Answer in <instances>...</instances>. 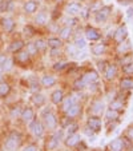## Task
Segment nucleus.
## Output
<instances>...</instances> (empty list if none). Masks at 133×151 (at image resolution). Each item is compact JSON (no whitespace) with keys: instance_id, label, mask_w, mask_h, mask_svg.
<instances>
[{"instance_id":"nucleus-51","label":"nucleus","mask_w":133,"mask_h":151,"mask_svg":"<svg viewBox=\"0 0 133 151\" xmlns=\"http://www.w3.org/2000/svg\"><path fill=\"white\" fill-rule=\"evenodd\" d=\"M128 137H129L130 139L133 140V127H132V128H129V131H128Z\"/></svg>"},{"instance_id":"nucleus-29","label":"nucleus","mask_w":133,"mask_h":151,"mask_svg":"<svg viewBox=\"0 0 133 151\" xmlns=\"http://www.w3.org/2000/svg\"><path fill=\"white\" fill-rule=\"evenodd\" d=\"M9 91H11V87H9L8 83L0 82V96H6V95H8Z\"/></svg>"},{"instance_id":"nucleus-24","label":"nucleus","mask_w":133,"mask_h":151,"mask_svg":"<svg viewBox=\"0 0 133 151\" xmlns=\"http://www.w3.org/2000/svg\"><path fill=\"white\" fill-rule=\"evenodd\" d=\"M105 50H107V46H105L104 43H99V44H95L92 47V52L95 55H102L105 52Z\"/></svg>"},{"instance_id":"nucleus-20","label":"nucleus","mask_w":133,"mask_h":151,"mask_svg":"<svg viewBox=\"0 0 133 151\" xmlns=\"http://www.w3.org/2000/svg\"><path fill=\"white\" fill-rule=\"evenodd\" d=\"M55 83H56V79L53 76H51V75H46V76L41 78V84L44 87H52Z\"/></svg>"},{"instance_id":"nucleus-32","label":"nucleus","mask_w":133,"mask_h":151,"mask_svg":"<svg viewBox=\"0 0 133 151\" xmlns=\"http://www.w3.org/2000/svg\"><path fill=\"white\" fill-rule=\"evenodd\" d=\"M122 107H124V104H122L121 100H113V102L110 103V106H109V109L116 110V111H119V110H122Z\"/></svg>"},{"instance_id":"nucleus-44","label":"nucleus","mask_w":133,"mask_h":151,"mask_svg":"<svg viewBox=\"0 0 133 151\" xmlns=\"http://www.w3.org/2000/svg\"><path fill=\"white\" fill-rule=\"evenodd\" d=\"M23 150H26V151H36V150H39V147H37L36 145H28V146H26V148H23Z\"/></svg>"},{"instance_id":"nucleus-5","label":"nucleus","mask_w":133,"mask_h":151,"mask_svg":"<svg viewBox=\"0 0 133 151\" xmlns=\"http://www.w3.org/2000/svg\"><path fill=\"white\" fill-rule=\"evenodd\" d=\"M43 119H44V126H46L47 128H49V130H55V128H56L57 120H56V116H55L52 112H48Z\"/></svg>"},{"instance_id":"nucleus-43","label":"nucleus","mask_w":133,"mask_h":151,"mask_svg":"<svg viewBox=\"0 0 133 151\" xmlns=\"http://www.w3.org/2000/svg\"><path fill=\"white\" fill-rule=\"evenodd\" d=\"M24 32H26V35H29V36L35 35V29H33V27H31V26H27L26 28H24Z\"/></svg>"},{"instance_id":"nucleus-50","label":"nucleus","mask_w":133,"mask_h":151,"mask_svg":"<svg viewBox=\"0 0 133 151\" xmlns=\"http://www.w3.org/2000/svg\"><path fill=\"white\" fill-rule=\"evenodd\" d=\"M77 147H79V150H87V146H85L83 142H80L79 145H77Z\"/></svg>"},{"instance_id":"nucleus-45","label":"nucleus","mask_w":133,"mask_h":151,"mask_svg":"<svg viewBox=\"0 0 133 151\" xmlns=\"http://www.w3.org/2000/svg\"><path fill=\"white\" fill-rule=\"evenodd\" d=\"M14 7H15V3L14 0H8V3H7V11H14Z\"/></svg>"},{"instance_id":"nucleus-39","label":"nucleus","mask_w":133,"mask_h":151,"mask_svg":"<svg viewBox=\"0 0 133 151\" xmlns=\"http://www.w3.org/2000/svg\"><path fill=\"white\" fill-rule=\"evenodd\" d=\"M27 51H28L31 55H35L39 52V50H37L36 46H35V43H31V44H28V47H27Z\"/></svg>"},{"instance_id":"nucleus-26","label":"nucleus","mask_w":133,"mask_h":151,"mask_svg":"<svg viewBox=\"0 0 133 151\" xmlns=\"http://www.w3.org/2000/svg\"><path fill=\"white\" fill-rule=\"evenodd\" d=\"M120 86H121V88H124V90L133 88V78H124V79H121Z\"/></svg>"},{"instance_id":"nucleus-33","label":"nucleus","mask_w":133,"mask_h":151,"mask_svg":"<svg viewBox=\"0 0 133 151\" xmlns=\"http://www.w3.org/2000/svg\"><path fill=\"white\" fill-rule=\"evenodd\" d=\"M75 46L77 47V50H83L87 46V42H85L84 37H77V39L75 40Z\"/></svg>"},{"instance_id":"nucleus-16","label":"nucleus","mask_w":133,"mask_h":151,"mask_svg":"<svg viewBox=\"0 0 133 151\" xmlns=\"http://www.w3.org/2000/svg\"><path fill=\"white\" fill-rule=\"evenodd\" d=\"M77 100H79V96H69V98H67V99H64V106H63L64 111L65 112L68 111L75 103H77Z\"/></svg>"},{"instance_id":"nucleus-46","label":"nucleus","mask_w":133,"mask_h":151,"mask_svg":"<svg viewBox=\"0 0 133 151\" xmlns=\"http://www.w3.org/2000/svg\"><path fill=\"white\" fill-rule=\"evenodd\" d=\"M64 66H65L64 62H59V63H56V64L53 66V68H55V70H61Z\"/></svg>"},{"instance_id":"nucleus-37","label":"nucleus","mask_w":133,"mask_h":151,"mask_svg":"<svg viewBox=\"0 0 133 151\" xmlns=\"http://www.w3.org/2000/svg\"><path fill=\"white\" fill-rule=\"evenodd\" d=\"M3 70H6V71H8V70H11L12 68V66H14V63H12V60L11 59H8V58H6V60L3 62Z\"/></svg>"},{"instance_id":"nucleus-17","label":"nucleus","mask_w":133,"mask_h":151,"mask_svg":"<svg viewBox=\"0 0 133 151\" xmlns=\"http://www.w3.org/2000/svg\"><path fill=\"white\" fill-rule=\"evenodd\" d=\"M102 111H104V103H102L101 100H95L93 104H92V112L99 115V114H101Z\"/></svg>"},{"instance_id":"nucleus-42","label":"nucleus","mask_w":133,"mask_h":151,"mask_svg":"<svg viewBox=\"0 0 133 151\" xmlns=\"http://www.w3.org/2000/svg\"><path fill=\"white\" fill-rule=\"evenodd\" d=\"M79 51H80V50H77V47L75 46V44H73V46H69L68 47V54L71 55V56H76V52H79Z\"/></svg>"},{"instance_id":"nucleus-54","label":"nucleus","mask_w":133,"mask_h":151,"mask_svg":"<svg viewBox=\"0 0 133 151\" xmlns=\"http://www.w3.org/2000/svg\"><path fill=\"white\" fill-rule=\"evenodd\" d=\"M0 80H1V75H0Z\"/></svg>"},{"instance_id":"nucleus-19","label":"nucleus","mask_w":133,"mask_h":151,"mask_svg":"<svg viewBox=\"0 0 133 151\" xmlns=\"http://www.w3.org/2000/svg\"><path fill=\"white\" fill-rule=\"evenodd\" d=\"M1 23H3V27L6 28V31H8V32L14 31V28H15V22H14L12 19H9V17H4V19L1 20Z\"/></svg>"},{"instance_id":"nucleus-35","label":"nucleus","mask_w":133,"mask_h":151,"mask_svg":"<svg viewBox=\"0 0 133 151\" xmlns=\"http://www.w3.org/2000/svg\"><path fill=\"white\" fill-rule=\"evenodd\" d=\"M122 71L125 74H133V60L129 63H125L124 66H122Z\"/></svg>"},{"instance_id":"nucleus-55","label":"nucleus","mask_w":133,"mask_h":151,"mask_svg":"<svg viewBox=\"0 0 133 151\" xmlns=\"http://www.w3.org/2000/svg\"><path fill=\"white\" fill-rule=\"evenodd\" d=\"M57 1H61V0H57Z\"/></svg>"},{"instance_id":"nucleus-41","label":"nucleus","mask_w":133,"mask_h":151,"mask_svg":"<svg viewBox=\"0 0 133 151\" xmlns=\"http://www.w3.org/2000/svg\"><path fill=\"white\" fill-rule=\"evenodd\" d=\"M11 116H12V118L21 116V111H20V107H15V109H12V111H11Z\"/></svg>"},{"instance_id":"nucleus-6","label":"nucleus","mask_w":133,"mask_h":151,"mask_svg":"<svg viewBox=\"0 0 133 151\" xmlns=\"http://www.w3.org/2000/svg\"><path fill=\"white\" fill-rule=\"evenodd\" d=\"M80 11H81V4L77 3V1H72V3H69L68 6L65 7V12L68 15H71V16L80 14Z\"/></svg>"},{"instance_id":"nucleus-53","label":"nucleus","mask_w":133,"mask_h":151,"mask_svg":"<svg viewBox=\"0 0 133 151\" xmlns=\"http://www.w3.org/2000/svg\"><path fill=\"white\" fill-rule=\"evenodd\" d=\"M1 71H4V70H3V66L0 64V74H1Z\"/></svg>"},{"instance_id":"nucleus-34","label":"nucleus","mask_w":133,"mask_h":151,"mask_svg":"<svg viewBox=\"0 0 133 151\" xmlns=\"http://www.w3.org/2000/svg\"><path fill=\"white\" fill-rule=\"evenodd\" d=\"M35 46L37 47V50H39V51H44V50H46V47L48 46V44H47V42H44L43 39H39V40H36V42H35Z\"/></svg>"},{"instance_id":"nucleus-22","label":"nucleus","mask_w":133,"mask_h":151,"mask_svg":"<svg viewBox=\"0 0 133 151\" xmlns=\"http://www.w3.org/2000/svg\"><path fill=\"white\" fill-rule=\"evenodd\" d=\"M35 22H36L39 26H43V24H46L47 22H48V15H47L46 12H39V14L36 15V17H35Z\"/></svg>"},{"instance_id":"nucleus-10","label":"nucleus","mask_w":133,"mask_h":151,"mask_svg":"<svg viewBox=\"0 0 133 151\" xmlns=\"http://www.w3.org/2000/svg\"><path fill=\"white\" fill-rule=\"evenodd\" d=\"M125 143H124V140L122 139H113L112 142L109 143V150H112V151H121V150H124L125 148Z\"/></svg>"},{"instance_id":"nucleus-31","label":"nucleus","mask_w":133,"mask_h":151,"mask_svg":"<svg viewBox=\"0 0 133 151\" xmlns=\"http://www.w3.org/2000/svg\"><path fill=\"white\" fill-rule=\"evenodd\" d=\"M29 52L28 51H23V52H19V55H17V60H19L20 63H27L29 59Z\"/></svg>"},{"instance_id":"nucleus-8","label":"nucleus","mask_w":133,"mask_h":151,"mask_svg":"<svg viewBox=\"0 0 133 151\" xmlns=\"http://www.w3.org/2000/svg\"><path fill=\"white\" fill-rule=\"evenodd\" d=\"M81 142V137H80L79 134H69L68 137H67V139H65V145L68 146V147H75V146H77L79 143Z\"/></svg>"},{"instance_id":"nucleus-38","label":"nucleus","mask_w":133,"mask_h":151,"mask_svg":"<svg viewBox=\"0 0 133 151\" xmlns=\"http://www.w3.org/2000/svg\"><path fill=\"white\" fill-rule=\"evenodd\" d=\"M122 44H124V46H120L119 47V52H121V54H125V52L128 51V50L130 48V44H129V42H122Z\"/></svg>"},{"instance_id":"nucleus-13","label":"nucleus","mask_w":133,"mask_h":151,"mask_svg":"<svg viewBox=\"0 0 133 151\" xmlns=\"http://www.w3.org/2000/svg\"><path fill=\"white\" fill-rule=\"evenodd\" d=\"M81 79L84 80L87 84H92V83H96L97 82V79H99V74H97L96 71H89V72H87V74H85Z\"/></svg>"},{"instance_id":"nucleus-25","label":"nucleus","mask_w":133,"mask_h":151,"mask_svg":"<svg viewBox=\"0 0 133 151\" xmlns=\"http://www.w3.org/2000/svg\"><path fill=\"white\" fill-rule=\"evenodd\" d=\"M79 112H80V104H79V103H75L71 109L67 111V116L75 118V116H77V115H79Z\"/></svg>"},{"instance_id":"nucleus-36","label":"nucleus","mask_w":133,"mask_h":151,"mask_svg":"<svg viewBox=\"0 0 133 151\" xmlns=\"http://www.w3.org/2000/svg\"><path fill=\"white\" fill-rule=\"evenodd\" d=\"M77 128H79L77 123H71V124H68V126H67V131H68V135L69 134H75V132L77 131Z\"/></svg>"},{"instance_id":"nucleus-4","label":"nucleus","mask_w":133,"mask_h":151,"mask_svg":"<svg viewBox=\"0 0 133 151\" xmlns=\"http://www.w3.org/2000/svg\"><path fill=\"white\" fill-rule=\"evenodd\" d=\"M101 126H102V122L99 116H89L88 118V127L93 130L95 132L100 131L101 130Z\"/></svg>"},{"instance_id":"nucleus-3","label":"nucleus","mask_w":133,"mask_h":151,"mask_svg":"<svg viewBox=\"0 0 133 151\" xmlns=\"http://www.w3.org/2000/svg\"><path fill=\"white\" fill-rule=\"evenodd\" d=\"M29 130H31V132L36 138L43 137V134H44V127H43L40 120H35V119L32 120V122L29 123Z\"/></svg>"},{"instance_id":"nucleus-18","label":"nucleus","mask_w":133,"mask_h":151,"mask_svg":"<svg viewBox=\"0 0 133 151\" xmlns=\"http://www.w3.org/2000/svg\"><path fill=\"white\" fill-rule=\"evenodd\" d=\"M63 100H64V92H63L61 90H56V91L52 94V102H53L55 104H59Z\"/></svg>"},{"instance_id":"nucleus-28","label":"nucleus","mask_w":133,"mask_h":151,"mask_svg":"<svg viewBox=\"0 0 133 151\" xmlns=\"http://www.w3.org/2000/svg\"><path fill=\"white\" fill-rule=\"evenodd\" d=\"M59 143H60V139L56 137V135H53V137L49 139V142L47 143V148H48V150H55V148H57Z\"/></svg>"},{"instance_id":"nucleus-48","label":"nucleus","mask_w":133,"mask_h":151,"mask_svg":"<svg viewBox=\"0 0 133 151\" xmlns=\"http://www.w3.org/2000/svg\"><path fill=\"white\" fill-rule=\"evenodd\" d=\"M77 23V19H68V22H67V26H73V24Z\"/></svg>"},{"instance_id":"nucleus-49","label":"nucleus","mask_w":133,"mask_h":151,"mask_svg":"<svg viewBox=\"0 0 133 151\" xmlns=\"http://www.w3.org/2000/svg\"><path fill=\"white\" fill-rule=\"evenodd\" d=\"M127 15L129 17H133V7H129V8L127 9Z\"/></svg>"},{"instance_id":"nucleus-23","label":"nucleus","mask_w":133,"mask_h":151,"mask_svg":"<svg viewBox=\"0 0 133 151\" xmlns=\"http://www.w3.org/2000/svg\"><path fill=\"white\" fill-rule=\"evenodd\" d=\"M47 44H48L51 48H60L63 42H61V39H59V37H49Z\"/></svg>"},{"instance_id":"nucleus-11","label":"nucleus","mask_w":133,"mask_h":151,"mask_svg":"<svg viewBox=\"0 0 133 151\" xmlns=\"http://www.w3.org/2000/svg\"><path fill=\"white\" fill-rule=\"evenodd\" d=\"M39 8V3L35 1V0H28L26 4H24V12L26 14H35Z\"/></svg>"},{"instance_id":"nucleus-40","label":"nucleus","mask_w":133,"mask_h":151,"mask_svg":"<svg viewBox=\"0 0 133 151\" xmlns=\"http://www.w3.org/2000/svg\"><path fill=\"white\" fill-rule=\"evenodd\" d=\"M85 84H87V83H85L83 79L76 80V82H75V88H76V90H81V88H84V87H85Z\"/></svg>"},{"instance_id":"nucleus-21","label":"nucleus","mask_w":133,"mask_h":151,"mask_svg":"<svg viewBox=\"0 0 133 151\" xmlns=\"http://www.w3.org/2000/svg\"><path fill=\"white\" fill-rule=\"evenodd\" d=\"M32 102L36 106H43L46 103V96L43 94H40V92H36L35 95H32Z\"/></svg>"},{"instance_id":"nucleus-7","label":"nucleus","mask_w":133,"mask_h":151,"mask_svg":"<svg viewBox=\"0 0 133 151\" xmlns=\"http://www.w3.org/2000/svg\"><path fill=\"white\" fill-rule=\"evenodd\" d=\"M127 36H128L127 26H121V27H119V29H117L116 34H115V40H116L117 43H122L127 39Z\"/></svg>"},{"instance_id":"nucleus-1","label":"nucleus","mask_w":133,"mask_h":151,"mask_svg":"<svg viewBox=\"0 0 133 151\" xmlns=\"http://www.w3.org/2000/svg\"><path fill=\"white\" fill-rule=\"evenodd\" d=\"M20 145H21V134L17 131H12L7 138L4 147L6 150H16L20 147Z\"/></svg>"},{"instance_id":"nucleus-9","label":"nucleus","mask_w":133,"mask_h":151,"mask_svg":"<svg viewBox=\"0 0 133 151\" xmlns=\"http://www.w3.org/2000/svg\"><path fill=\"white\" fill-rule=\"evenodd\" d=\"M21 119H23V122H24V123L29 124V123H31L32 120L35 119V112H33V110H32L31 107L26 109L23 112H21Z\"/></svg>"},{"instance_id":"nucleus-47","label":"nucleus","mask_w":133,"mask_h":151,"mask_svg":"<svg viewBox=\"0 0 133 151\" xmlns=\"http://www.w3.org/2000/svg\"><path fill=\"white\" fill-rule=\"evenodd\" d=\"M91 11V9H88V8H81V11L80 12H83V17H84V19H87L88 17V12Z\"/></svg>"},{"instance_id":"nucleus-52","label":"nucleus","mask_w":133,"mask_h":151,"mask_svg":"<svg viewBox=\"0 0 133 151\" xmlns=\"http://www.w3.org/2000/svg\"><path fill=\"white\" fill-rule=\"evenodd\" d=\"M4 60H6V55H0V64H3Z\"/></svg>"},{"instance_id":"nucleus-14","label":"nucleus","mask_w":133,"mask_h":151,"mask_svg":"<svg viewBox=\"0 0 133 151\" xmlns=\"http://www.w3.org/2000/svg\"><path fill=\"white\" fill-rule=\"evenodd\" d=\"M105 78H107L108 80H112L115 79V76H116L117 74V68L115 64H109V66H107V68H105Z\"/></svg>"},{"instance_id":"nucleus-30","label":"nucleus","mask_w":133,"mask_h":151,"mask_svg":"<svg viewBox=\"0 0 133 151\" xmlns=\"http://www.w3.org/2000/svg\"><path fill=\"white\" fill-rule=\"evenodd\" d=\"M105 116H107V119L108 120H116L117 118H119V112L116 111V110H112V109H109L107 112H105Z\"/></svg>"},{"instance_id":"nucleus-27","label":"nucleus","mask_w":133,"mask_h":151,"mask_svg":"<svg viewBox=\"0 0 133 151\" xmlns=\"http://www.w3.org/2000/svg\"><path fill=\"white\" fill-rule=\"evenodd\" d=\"M71 35H72V27L71 26H65L64 28L60 31V37H61V39H64V40L69 39V37H71Z\"/></svg>"},{"instance_id":"nucleus-12","label":"nucleus","mask_w":133,"mask_h":151,"mask_svg":"<svg viewBox=\"0 0 133 151\" xmlns=\"http://www.w3.org/2000/svg\"><path fill=\"white\" fill-rule=\"evenodd\" d=\"M85 37H87L88 40H91V42H95V40L100 39V34L97 29L92 28V27H88V28L85 29Z\"/></svg>"},{"instance_id":"nucleus-15","label":"nucleus","mask_w":133,"mask_h":151,"mask_svg":"<svg viewBox=\"0 0 133 151\" xmlns=\"http://www.w3.org/2000/svg\"><path fill=\"white\" fill-rule=\"evenodd\" d=\"M23 47H24V43L21 42V40H16V42H12L11 44H9L7 51L8 52H19Z\"/></svg>"},{"instance_id":"nucleus-2","label":"nucleus","mask_w":133,"mask_h":151,"mask_svg":"<svg viewBox=\"0 0 133 151\" xmlns=\"http://www.w3.org/2000/svg\"><path fill=\"white\" fill-rule=\"evenodd\" d=\"M110 11H112V8H110V7H108V6L99 8L96 11V14H95V20H96L97 23H104L105 20L108 19V16H109Z\"/></svg>"}]
</instances>
